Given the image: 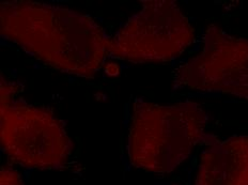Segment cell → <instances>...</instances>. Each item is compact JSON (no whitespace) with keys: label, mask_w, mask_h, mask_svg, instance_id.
Here are the masks:
<instances>
[{"label":"cell","mask_w":248,"mask_h":185,"mask_svg":"<svg viewBox=\"0 0 248 185\" xmlns=\"http://www.w3.org/2000/svg\"><path fill=\"white\" fill-rule=\"evenodd\" d=\"M0 185H24V182L14 169L2 166L0 169Z\"/></svg>","instance_id":"cell-7"},{"label":"cell","mask_w":248,"mask_h":185,"mask_svg":"<svg viewBox=\"0 0 248 185\" xmlns=\"http://www.w3.org/2000/svg\"><path fill=\"white\" fill-rule=\"evenodd\" d=\"M17 84L1 75L0 141L14 163L31 169L59 168L69 160L73 142L53 112L14 100Z\"/></svg>","instance_id":"cell-3"},{"label":"cell","mask_w":248,"mask_h":185,"mask_svg":"<svg viewBox=\"0 0 248 185\" xmlns=\"http://www.w3.org/2000/svg\"><path fill=\"white\" fill-rule=\"evenodd\" d=\"M109 39V55L132 63H163L193 44L195 30L173 0H146Z\"/></svg>","instance_id":"cell-4"},{"label":"cell","mask_w":248,"mask_h":185,"mask_svg":"<svg viewBox=\"0 0 248 185\" xmlns=\"http://www.w3.org/2000/svg\"><path fill=\"white\" fill-rule=\"evenodd\" d=\"M0 33L53 69L82 78L94 77L109 55V38L94 19L48 3L2 2Z\"/></svg>","instance_id":"cell-1"},{"label":"cell","mask_w":248,"mask_h":185,"mask_svg":"<svg viewBox=\"0 0 248 185\" xmlns=\"http://www.w3.org/2000/svg\"><path fill=\"white\" fill-rule=\"evenodd\" d=\"M195 185H248V136L212 143L200 157Z\"/></svg>","instance_id":"cell-6"},{"label":"cell","mask_w":248,"mask_h":185,"mask_svg":"<svg viewBox=\"0 0 248 185\" xmlns=\"http://www.w3.org/2000/svg\"><path fill=\"white\" fill-rule=\"evenodd\" d=\"M208 120L198 103L158 105L137 99L128 130V161L149 172L173 171L203 139Z\"/></svg>","instance_id":"cell-2"},{"label":"cell","mask_w":248,"mask_h":185,"mask_svg":"<svg viewBox=\"0 0 248 185\" xmlns=\"http://www.w3.org/2000/svg\"><path fill=\"white\" fill-rule=\"evenodd\" d=\"M174 84L248 100V39L210 25L202 49L175 71Z\"/></svg>","instance_id":"cell-5"}]
</instances>
